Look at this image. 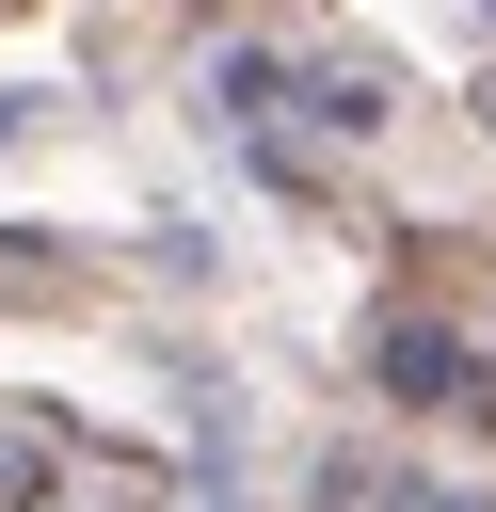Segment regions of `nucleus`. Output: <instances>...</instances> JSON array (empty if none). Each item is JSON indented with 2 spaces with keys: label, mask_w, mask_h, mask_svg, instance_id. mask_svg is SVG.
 <instances>
[{
  "label": "nucleus",
  "mask_w": 496,
  "mask_h": 512,
  "mask_svg": "<svg viewBox=\"0 0 496 512\" xmlns=\"http://www.w3.org/2000/svg\"><path fill=\"white\" fill-rule=\"evenodd\" d=\"M480 16H496V0H480Z\"/></svg>",
  "instance_id": "obj_4"
},
{
  "label": "nucleus",
  "mask_w": 496,
  "mask_h": 512,
  "mask_svg": "<svg viewBox=\"0 0 496 512\" xmlns=\"http://www.w3.org/2000/svg\"><path fill=\"white\" fill-rule=\"evenodd\" d=\"M48 480H64V432L0 416V512H48Z\"/></svg>",
  "instance_id": "obj_2"
},
{
  "label": "nucleus",
  "mask_w": 496,
  "mask_h": 512,
  "mask_svg": "<svg viewBox=\"0 0 496 512\" xmlns=\"http://www.w3.org/2000/svg\"><path fill=\"white\" fill-rule=\"evenodd\" d=\"M480 112H496V80H480Z\"/></svg>",
  "instance_id": "obj_3"
},
{
  "label": "nucleus",
  "mask_w": 496,
  "mask_h": 512,
  "mask_svg": "<svg viewBox=\"0 0 496 512\" xmlns=\"http://www.w3.org/2000/svg\"><path fill=\"white\" fill-rule=\"evenodd\" d=\"M368 368H384V400H464V384H480V352H464L448 320H384Z\"/></svg>",
  "instance_id": "obj_1"
}]
</instances>
